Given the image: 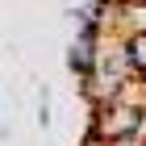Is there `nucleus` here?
<instances>
[{"label": "nucleus", "mask_w": 146, "mask_h": 146, "mask_svg": "<svg viewBox=\"0 0 146 146\" xmlns=\"http://www.w3.org/2000/svg\"><path fill=\"white\" fill-rule=\"evenodd\" d=\"M96 54H100V34H96V29H79L75 42L67 46V67L75 71L79 79H88L92 67H96Z\"/></svg>", "instance_id": "nucleus-3"}, {"label": "nucleus", "mask_w": 146, "mask_h": 146, "mask_svg": "<svg viewBox=\"0 0 146 146\" xmlns=\"http://www.w3.org/2000/svg\"><path fill=\"white\" fill-rule=\"evenodd\" d=\"M92 138H100L104 146H125V142H138L146 134V113L142 109H129L121 100H109L100 109H92Z\"/></svg>", "instance_id": "nucleus-2"}, {"label": "nucleus", "mask_w": 146, "mask_h": 146, "mask_svg": "<svg viewBox=\"0 0 146 146\" xmlns=\"http://www.w3.org/2000/svg\"><path fill=\"white\" fill-rule=\"evenodd\" d=\"M0 138H4V125H0Z\"/></svg>", "instance_id": "nucleus-6"}, {"label": "nucleus", "mask_w": 146, "mask_h": 146, "mask_svg": "<svg viewBox=\"0 0 146 146\" xmlns=\"http://www.w3.org/2000/svg\"><path fill=\"white\" fill-rule=\"evenodd\" d=\"M38 121H42V125L50 121V92H46V88H42V96H38Z\"/></svg>", "instance_id": "nucleus-5"}, {"label": "nucleus", "mask_w": 146, "mask_h": 146, "mask_svg": "<svg viewBox=\"0 0 146 146\" xmlns=\"http://www.w3.org/2000/svg\"><path fill=\"white\" fill-rule=\"evenodd\" d=\"M125 46H129V58H134V71L146 79V29L142 34H129L125 38Z\"/></svg>", "instance_id": "nucleus-4"}, {"label": "nucleus", "mask_w": 146, "mask_h": 146, "mask_svg": "<svg viewBox=\"0 0 146 146\" xmlns=\"http://www.w3.org/2000/svg\"><path fill=\"white\" fill-rule=\"evenodd\" d=\"M134 58H129V46H125V34H100V54H96V67L84 79V96L92 100V109L117 100V92L134 79Z\"/></svg>", "instance_id": "nucleus-1"}]
</instances>
